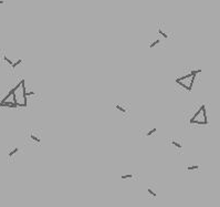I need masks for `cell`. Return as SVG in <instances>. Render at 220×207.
<instances>
[{
    "instance_id": "cell-2",
    "label": "cell",
    "mask_w": 220,
    "mask_h": 207,
    "mask_svg": "<svg viewBox=\"0 0 220 207\" xmlns=\"http://www.w3.org/2000/svg\"><path fill=\"white\" fill-rule=\"evenodd\" d=\"M201 72L200 69H197V70H191L189 73L187 74H184V75H180L176 78L175 82L176 84H178L180 88L184 89V91H187V92H190L194 88V83H195V80L197 78V74Z\"/></svg>"
},
{
    "instance_id": "cell-3",
    "label": "cell",
    "mask_w": 220,
    "mask_h": 207,
    "mask_svg": "<svg viewBox=\"0 0 220 207\" xmlns=\"http://www.w3.org/2000/svg\"><path fill=\"white\" fill-rule=\"evenodd\" d=\"M189 124L191 125H207L208 124V115L205 104H199L196 111L190 114Z\"/></svg>"
},
{
    "instance_id": "cell-8",
    "label": "cell",
    "mask_w": 220,
    "mask_h": 207,
    "mask_svg": "<svg viewBox=\"0 0 220 207\" xmlns=\"http://www.w3.org/2000/svg\"><path fill=\"white\" fill-rule=\"evenodd\" d=\"M157 34H158V37L163 38L164 40L173 39V38H174V32H173V31H169V29L166 27V24L164 22L158 23V27H157Z\"/></svg>"
},
{
    "instance_id": "cell-7",
    "label": "cell",
    "mask_w": 220,
    "mask_h": 207,
    "mask_svg": "<svg viewBox=\"0 0 220 207\" xmlns=\"http://www.w3.org/2000/svg\"><path fill=\"white\" fill-rule=\"evenodd\" d=\"M113 109L118 114H121L123 118H128L131 115V107L126 102H115L113 104Z\"/></svg>"
},
{
    "instance_id": "cell-9",
    "label": "cell",
    "mask_w": 220,
    "mask_h": 207,
    "mask_svg": "<svg viewBox=\"0 0 220 207\" xmlns=\"http://www.w3.org/2000/svg\"><path fill=\"white\" fill-rule=\"evenodd\" d=\"M0 107H18L15 102V99H13V94H12V91H9L6 96L0 101Z\"/></svg>"
},
{
    "instance_id": "cell-4",
    "label": "cell",
    "mask_w": 220,
    "mask_h": 207,
    "mask_svg": "<svg viewBox=\"0 0 220 207\" xmlns=\"http://www.w3.org/2000/svg\"><path fill=\"white\" fill-rule=\"evenodd\" d=\"M26 142L30 145L40 146L42 143V130L41 129H28L24 133Z\"/></svg>"
},
{
    "instance_id": "cell-11",
    "label": "cell",
    "mask_w": 220,
    "mask_h": 207,
    "mask_svg": "<svg viewBox=\"0 0 220 207\" xmlns=\"http://www.w3.org/2000/svg\"><path fill=\"white\" fill-rule=\"evenodd\" d=\"M147 194L149 198L156 199L158 197V186L156 184H149L147 187Z\"/></svg>"
},
{
    "instance_id": "cell-14",
    "label": "cell",
    "mask_w": 220,
    "mask_h": 207,
    "mask_svg": "<svg viewBox=\"0 0 220 207\" xmlns=\"http://www.w3.org/2000/svg\"><path fill=\"white\" fill-rule=\"evenodd\" d=\"M185 171H187V172H199L200 171V165H198V164H188V165H186L185 166Z\"/></svg>"
},
{
    "instance_id": "cell-6",
    "label": "cell",
    "mask_w": 220,
    "mask_h": 207,
    "mask_svg": "<svg viewBox=\"0 0 220 207\" xmlns=\"http://www.w3.org/2000/svg\"><path fill=\"white\" fill-rule=\"evenodd\" d=\"M21 62H22L21 59H16V60H11V59H9L8 56H6L5 51H2V52L0 53V66L7 67V68L9 67L10 68V69H9L10 73H13L15 69H16Z\"/></svg>"
},
{
    "instance_id": "cell-16",
    "label": "cell",
    "mask_w": 220,
    "mask_h": 207,
    "mask_svg": "<svg viewBox=\"0 0 220 207\" xmlns=\"http://www.w3.org/2000/svg\"><path fill=\"white\" fill-rule=\"evenodd\" d=\"M7 2V0H0V5H5Z\"/></svg>"
},
{
    "instance_id": "cell-10",
    "label": "cell",
    "mask_w": 220,
    "mask_h": 207,
    "mask_svg": "<svg viewBox=\"0 0 220 207\" xmlns=\"http://www.w3.org/2000/svg\"><path fill=\"white\" fill-rule=\"evenodd\" d=\"M21 153V148L18 146H10L7 151V161L9 163L15 162L17 160L18 155Z\"/></svg>"
},
{
    "instance_id": "cell-1",
    "label": "cell",
    "mask_w": 220,
    "mask_h": 207,
    "mask_svg": "<svg viewBox=\"0 0 220 207\" xmlns=\"http://www.w3.org/2000/svg\"><path fill=\"white\" fill-rule=\"evenodd\" d=\"M13 99L16 102L17 107H26L28 104V98H27V86H26V80L21 79L20 82L17 84L15 88L11 89Z\"/></svg>"
},
{
    "instance_id": "cell-15",
    "label": "cell",
    "mask_w": 220,
    "mask_h": 207,
    "mask_svg": "<svg viewBox=\"0 0 220 207\" xmlns=\"http://www.w3.org/2000/svg\"><path fill=\"white\" fill-rule=\"evenodd\" d=\"M162 45H164V41L162 40L160 37H157V38H156L153 42H150V43H149V48H152V49H153V48H156V47H160Z\"/></svg>"
},
{
    "instance_id": "cell-12",
    "label": "cell",
    "mask_w": 220,
    "mask_h": 207,
    "mask_svg": "<svg viewBox=\"0 0 220 207\" xmlns=\"http://www.w3.org/2000/svg\"><path fill=\"white\" fill-rule=\"evenodd\" d=\"M156 132H157V128L153 126V128H150V129L142 130V131H141V135H142V136H145V137H148V136H152V135L156 134Z\"/></svg>"
},
{
    "instance_id": "cell-13",
    "label": "cell",
    "mask_w": 220,
    "mask_h": 207,
    "mask_svg": "<svg viewBox=\"0 0 220 207\" xmlns=\"http://www.w3.org/2000/svg\"><path fill=\"white\" fill-rule=\"evenodd\" d=\"M121 178L124 179V181H138V174L137 173L125 174V175H122Z\"/></svg>"
},
{
    "instance_id": "cell-5",
    "label": "cell",
    "mask_w": 220,
    "mask_h": 207,
    "mask_svg": "<svg viewBox=\"0 0 220 207\" xmlns=\"http://www.w3.org/2000/svg\"><path fill=\"white\" fill-rule=\"evenodd\" d=\"M166 143L174 151L176 155H182L184 154V139L174 136V137H169L166 141Z\"/></svg>"
}]
</instances>
